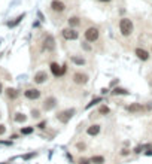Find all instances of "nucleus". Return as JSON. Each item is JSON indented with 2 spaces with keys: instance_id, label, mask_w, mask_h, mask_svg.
Segmentation results:
<instances>
[{
  "instance_id": "nucleus-1",
  "label": "nucleus",
  "mask_w": 152,
  "mask_h": 164,
  "mask_svg": "<svg viewBox=\"0 0 152 164\" xmlns=\"http://www.w3.org/2000/svg\"><path fill=\"white\" fill-rule=\"evenodd\" d=\"M119 31L122 36H130L133 33V23L128 18H122L119 21Z\"/></svg>"
},
{
  "instance_id": "nucleus-2",
  "label": "nucleus",
  "mask_w": 152,
  "mask_h": 164,
  "mask_svg": "<svg viewBox=\"0 0 152 164\" xmlns=\"http://www.w3.org/2000/svg\"><path fill=\"white\" fill-rule=\"evenodd\" d=\"M76 110L75 109H66V110H61V112H58L57 114V120L63 122V124H67L70 120H72V116L75 115Z\"/></svg>"
},
{
  "instance_id": "nucleus-3",
  "label": "nucleus",
  "mask_w": 152,
  "mask_h": 164,
  "mask_svg": "<svg viewBox=\"0 0 152 164\" xmlns=\"http://www.w3.org/2000/svg\"><path fill=\"white\" fill-rule=\"evenodd\" d=\"M98 35H100V33H98L97 27H90V29L85 30V33H84L85 41H87V42H96L98 39Z\"/></svg>"
},
{
  "instance_id": "nucleus-4",
  "label": "nucleus",
  "mask_w": 152,
  "mask_h": 164,
  "mask_svg": "<svg viewBox=\"0 0 152 164\" xmlns=\"http://www.w3.org/2000/svg\"><path fill=\"white\" fill-rule=\"evenodd\" d=\"M61 35H63V37L64 39H67V41H76V39L79 37V35H78V31L76 30H73V29H64L63 31H61Z\"/></svg>"
},
{
  "instance_id": "nucleus-5",
  "label": "nucleus",
  "mask_w": 152,
  "mask_h": 164,
  "mask_svg": "<svg viewBox=\"0 0 152 164\" xmlns=\"http://www.w3.org/2000/svg\"><path fill=\"white\" fill-rule=\"evenodd\" d=\"M73 82L78 85H85L88 82V75L87 73H82V72H76L73 75Z\"/></svg>"
},
{
  "instance_id": "nucleus-6",
  "label": "nucleus",
  "mask_w": 152,
  "mask_h": 164,
  "mask_svg": "<svg viewBox=\"0 0 152 164\" xmlns=\"http://www.w3.org/2000/svg\"><path fill=\"white\" fill-rule=\"evenodd\" d=\"M125 109H127V112L134 114V115H136V114H142V112H145V108L142 106L140 103H130Z\"/></svg>"
},
{
  "instance_id": "nucleus-7",
  "label": "nucleus",
  "mask_w": 152,
  "mask_h": 164,
  "mask_svg": "<svg viewBox=\"0 0 152 164\" xmlns=\"http://www.w3.org/2000/svg\"><path fill=\"white\" fill-rule=\"evenodd\" d=\"M57 106V98L55 97H48L46 100L43 102V109L48 112V110H52Z\"/></svg>"
},
{
  "instance_id": "nucleus-8",
  "label": "nucleus",
  "mask_w": 152,
  "mask_h": 164,
  "mask_svg": "<svg viewBox=\"0 0 152 164\" xmlns=\"http://www.w3.org/2000/svg\"><path fill=\"white\" fill-rule=\"evenodd\" d=\"M51 9L54 11V12H64L66 11V5L61 2V0H52Z\"/></svg>"
},
{
  "instance_id": "nucleus-9",
  "label": "nucleus",
  "mask_w": 152,
  "mask_h": 164,
  "mask_svg": "<svg viewBox=\"0 0 152 164\" xmlns=\"http://www.w3.org/2000/svg\"><path fill=\"white\" fill-rule=\"evenodd\" d=\"M43 48L46 51H54L55 49V41L52 36H46L45 37V42H43Z\"/></svg>"
},
{
  "instance_id": "nucleus-10",
  "label": "nucleus",
  "mask_w": 152,
  "mask_h": 164,
  "mask_svg": "<svg viewBox=\"0 0 152 164\" xmlns=\"http://www.w3.org/2000/svg\"><path fill=\"white\" fill-rule=\"evenodd\" d=\"M24 96L27 97L29 100H36V98L40 97V91L36 90V88H30V90H27V91L24 93Z\"/></svg>"
},
{
  "instance_id": "nucleus-11",
  "label": "nucleus",
  "mask_w": 152,
  "mask_h": 164,
  "mask_svg": "<svg viewBox=\"0 0 152 164\" xmlns=\"http://www.w3.org/2000/svg\"><path fill=\"white\" fill-rule=\"evenodd\" d=\"M136 55H137V58H140L142 61H146V60H149V52H148L146 49L137 48V49H136Z\"/></svg>"
},
{
  "instance_id": "nucleus-12",
  "label": "nucleus",
  "mask_w": 152,
  "mask_h": 164,
  "mask_svg": "<svg viewBox=\"0 0 152 164\" xmlns=\"http://www.w3.org/2000/svg\"><path fill=\"white\" fill-rule=\"evenodd\" d=\"M46 79H48V75H46V72H37V73L35 75V81L36 84H43Z\"/></svg>"
},
{
  "instance_id": "nucleus-13",
  "label": "nucleus",
  "mask_w": 152,
  "mask_h": 164,
  "mask_svg": "<svg viewBox=\"0 0 152 164\" xmlns=\"http://www.w3.org/2000/svg\"><path fill=\"white\" fill-rule=\"evenodd\" d=\"M87 133H88L90 136H97L98 133H100V125H98V124H94V125L88 127Z\"/></svg>"
},
{
  "instance_id": "nucleus-14",
  "label": "nucleus",
  "mask_w": 152,
  "mask_h": 164,
  "mask_svg": "<svg viewBox=\"0 0 152 164\" xmlns=\"http://www.w3.org/2000/svg\"><path fill=\"white\" fill-rule=\"evenodd\" d=\"M51 72L54 73V76H61V66H58L57 63H51Z\"/></svg>"
},
{
  "instance_id": "nucleus-15",
  "label": "nucleus",
  "mask_w": 152,
  "mask_h": 164,
  "mask_svg": "<svg viewBox=\"0 0 152 164\" xmlns=\"http://www.w3.org/2000/svg\"><path fill=\"white\" fill-rule=\"evenodd\" d=\"M79 24H81V21H79L78 17H70V18H69V25H70V29H72V27H78Z\"/></svg>"
},
{
  "instance_id": "nucleus-16",
  "label": "nucleus",
  "mask_w": 152,
  "mask_h": 164,
  "mask_svg": "<svg viewBox=\"0 0 152 164\" xmlns=\"http://www.w3.org/2000/svg\"><path fill=\"white\" fill-rule=\"evenodd\" d=\"M6 94H8L9 98H17L18 97V91L14 90V88H8V90H6Z\"/></svg>"
},
{
  "instance_id": "nucleus-17",
  "label": "nucleus",
  "mask_w": 152,
  "mask_h": 164,
  "mask_svg": "<svg viewBox=\"0 0 152 164\" xmlns=\"http://www.w3.org/2000/svg\"><path fill=\"white\" fill-rule=\"evenodd\" d=\"M112 94H114V96H118V94H122V96H127L128 94V91L127 90H125V88H115L114 91H112Z\"/></svg>"
},
{
  "instance_id": "nucleus-18",
  "label": "nucleus",
  "mask_w": 152,
  "mask_h": 164,
  "mask_svg": "<svg viewBox=\"0 0 152 164\" xmlns=\"http://www.w3.org/2000/svg\"><path fill=\"white\" fill-rule=\"evenodd\" d=\"M91 163H94V164H103V163H104V158H103L102 155H94V157L91 158Z\"/></svg>"
},
{
  "instance_id": "nucleus-19",
  "label": "nucleus",
  "mask_w": 152,
  "mask_h": 164,
  "mask_svg": "<svg viewBox=\"0 0 152 164\" xmlns=\"http://www.w3.org/2000/svg\"><path fill=\"white\" fill-rule=\"evenodd\" d=\"M72 61H73L75 64H78V66H84V64H85L84 58H79V57H76V55H72Z\"/></svg>"
},
{
  "instance_id": "nucleus-20",
  "label": "nucleus",
  "mask_w": 152,
  "mask_h": 164,
  "mask_svg": "<svg viewBox=\"0 0 152 164\" xmlns=\"http://www.w3.org/2000/svg\"><path fill=\"white\" fill-rule=\"evenodd\" d=\"M14 120H15L17 122H24L25 120H27V116H25L24 114H19V112H18V114H15V116H14Z\"/></svg>"
},
{
  "instance_id": "nucleus-21",
  "label": "nucleus",
  "mask_w": 152,
  "mask_h": 164,
  "mask_svg": "<svg viewBox=\"0 0 152 164\" xmlns=\"http://www.w3.org/2000/svg\"><path fill=\"white\" fill-rule=\"evenodd\" d=\"M110 112V109L108 106H100V109H98V114L100 115H108Z\"/></svg>"
},
{
  "instance_id": "nucleus-22",
  "label": "nucleus",
  "mask_w": 152,
  "mask_h": 164,
  "mask_svg": "<svg viewBox=\"0 0 152 164\" xmlns=\"http://www.w3.org/2000/svg\"><path fill=\"white\" fill-rule=\"evenodd\" d=\"M23 18H24V15H19V17H18L17 19H15V21H12V23H9L8 25H9V27H14V25H17V24H18L19 21H21V19H23Z\"/></svg>"
},
{
  "instance_id": "nucleus-23",
  "label": "nucleus",
  "mask_w": 152,
  "mask_h": 164,
  "mask_svg": "<svg viewBox=\"0 0 152 164\" xmlns=\"http://www.w3.org/2000/svg\"><path fill=\"white\" fill-rule=\"evenodd\" d=\"M21 133H23V134H30V133H33V127H24V128L21 130Z\"/></svg>"
},
{
  "instance_id": "nucleus-24",
  "label": "nucleus",
  "mask_w": 152,
  "mask_h": 164,
  "mask_svg": "<svg viewBox=\"0 0 152 164\" xmlns=\"http://www.w3.org/2000/svg\"><path fill=\"white\" fill-rule=\"evenodd\" d=\"M31 116H33V118H39V116H40V112H39L37 109H33V110H31Z\"/></svg>"
},
{
  "instance_id": "nucleus-25",
  "label": "nucleus",
  "mask_w": 152,
  "mask_h": 164,
  "mask_svg": "<svg viewBox=\"0 0 152 164\" xmlns=\"http://www.w3.org/2000/svg\"><path fill=\"white\" fill-rule=\"evenodd\" d=\"M100 102H102V98H100V97H97V98H94V100H92V102L88 104V108H90V106H92V104H97V103H100Z\"/></svg>"
},
{
  "instance_id": "nucleus-26",
  "label": "nucleus",
  "mask_w": 152,
  "mask_h": 164,
  "mask_svg": "<svg viewBox=\"0 0 152 164\" xmlns=\"http://www.w3.org/2000/svg\"><path fill=\"white\" fill-rule=\"evenodd\" d=\"M91 163V160H87V158H81L79 160V163L78 164H90Z\"/></svg>"
},
{
  "instance_id": "nucleus-27",
  "label": "nucleus",
  "mask_w": 152,
  "mask_h": 164,
  "mask_svg": "<svg viewBox=\"0 0 152 164\" xmlns=\"http://www.w3.org/2000/svg\"><path fill=\"white\" fill-rule=\"evenodd\" d=\"M76 148H78V149H81V151H84V149H85V143H78Z\"/></svg>"
},
{
  "instance_id": "nucleus-28",
  "label": "nucleus",
  "mask_w": 152,
  "mask_h": 164,
  "mask_svg": "<svg viewBox=\"0 0 152 164\" xmlns=\"http://www.w3.org/2000/svg\"><path fill=\"white\" fill-rule=\"evenodd\" d=\"M142 151H143V146H137V148L134 149V152H136V154H140Z\"/></svg>"
},
{
  "instance_id": "nucleus-29",
  "label": "nucleus",
  "mask_w": 152,
  "mask_h": 164,
  "mask_svg": "<svg viewBox=\"0 0 152 164\" xmlns=\"http://www.w3.org/2000/svg\"><path fill=\"white\" fill-rule=\"evenodd\" d=\"M5 131H6V127L3 125V124H0V134H3Z\"/></svg>"
},
{
  "instance_id": "nucleus-30",
  "label": "nucleus",
  "mask_w": 152,
  "mask_h": 164,
  "mask_svg": "<svg viewBox=\"0 0 152 164\" xmlns=\"http://www.w3.org/2000/svg\"><path fill=\"white\" fill-rule=\"evenodd\" d=\"M45 125H46V121H42V122H40V124H39V125H37V127H39V128H40V130H42V128H45Z\"/></svg>"
},
{
  "instance_id": "nucleus-31",
  "label": "nucleus",
  "mask_w": 152,
  "mask_h": 164,
  "mask_svg": "<svg viewBox=\"0 0 152 164\" xmlns=\"http://www.w3.org/2000/svg\"><path fill=\"white\" fill-rule=\"evenodd\" d=\"M64 73H66V64H64V66H61V76H63Z\"/></svg>"
},
{
  "instance_id": "nucleus-32",
  "label": "nucleus",
  "mask_w": 152,
  "mask_h": 164,
  "mask_svg": "<svg viewBox=\"0 0 152 164\" xmlns=\"http://www.w3.org/2000/svg\"><path fill=\"white\" fill-rule=\"evenodd\" d=\"M2 91H3V85L0 84V93H2Z\"/></svg>"
},
{
  "instance_id": "nucleus-33",
  "label": "nucleus",
  "mask_w": 152,
  "mask_h": 164,
  "mask_svg": "<svg viewBox=\"0 0 152 164\" xmlns=\"http://www.w3.org/2000/svg\"><path fill=\"white\" fill-rule=\"evenodd\" d=\"M98 2H110V0H98Z\"/></svg>"
}]
</instances>
